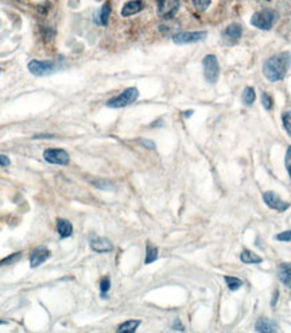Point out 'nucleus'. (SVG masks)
<instances>
[{
	"mask_svg": "<svg viewBox=\"0 0 291 333\" xmlns=\"http://www.w3.org/2000/svg\"><path fill=\"white\" fill-rule=\"evenodd\" d=\"M291 65V53L282 51L264 61L263 76L270 83H277L286 77Z\"/></svg>",
	"mask_w": 291,
	"mask_h": 333,
	"instance_id": "f257e3e1",
	"label": "nucleus"
},
{
	"mask_svg": "<svg viewBox=\"0 0 291 333\" xmlns=\"http://www.w3.org/2000/svg\"><path fill=\"white\" fill-rule=\"evenodd\" d=\"M279 15L275 9L264 8L260 11H256L252 16H251V24L259 30H264L268 31L275 26Z\"/></svg>",
	"mask_w": 291,
	"mask_h": 333,
	"instance_id": "f03ea898",
	"label": "nucleus"
},
{
	"mask_svg": "<svg viewBox=\"0 0 291 333\" xmlns=\"http://www.w3.org/2000/svg\"><path fill=\"white\" fill-rule=\"evenodd\" d=\"M139 98V91L138 88H135V87H131V88L124 89L120 95H117L115 98L109 99L108 102H106V107L108 108H124L127 106H131V104H134Z\"/></svg>",
	"mask_w": 291,
	"mask_h": 333,
	"instance_id": "7ed1b4c3",
	"label": "nucleus"
},
{
	"mask_svg": "<svg viewBox=\"0 0 291 333\" xmlns=\"http://www.w3.org/2000/svg\"><path fill=\"white\" fill-rule=\"evenodd\" d=\"M202 68L203 77L206 80V83H217L218 76H220V64H218L217 57L214 54H206L202 58Z\"/></svg>",
	"mask_w": 291,
	"mask_h": 333,
	"instance_id": "20e7f679",
	"label": "nucleus"
},
{
	"mask_svg": "<svg viewBox=\"0 0 291 333\" xmlns=\"http://www.w3.org/2000/svg\"><path fill=\"white\" fill-rule=\"evenodd\" d=\"M28 72L37 77H42V76H47V74L54 73L57 70V64L53 61H39V60H32L28 62Z\"/></svg>",
	"mask_w": 291,
	"mask_h": 333,
	"instance_id": "39448f33",
	"label": "nucleus"
},
{
	"mask_svg": "<svg viewBox=\"0 0 291 333\" xmlns=\"http://www.w3.org/2000/svg\"><path fill=\"white\" fill-rule=\"evenodd\" d=\"M43 159L47 163L58 166H66L70 162L69 154L64 148H47L43 151Z\"/></svg>",
	"mask_w": 291,
	"mask_h": 333,
	"instance_id": "423d86ee",
	"label": "nucleus"
},
{
	"mask_svg": "<svg viewBox=\"0 0 291 333\" xmlns=\"http://www.w3.org/2000/svg\"><path fill=\"white\" fill-rule=\"evenodd\" d=\"M180 0H158V15L162 19H173L180 11Z\"/></svg>",
	"mask_w": 291,
	"mask_h": 333,
	"instance_id": "0eeeda50",
	"label": "nucleus"
},
{
	"mask_svg": "<svg viewBox=\"0 0 291 333\" xmlns=\"http://www.w3.org/2000/svg\"><path fill=\"white\" fill-rule=\"evenodd\" d=\"M206 37H208L206 31H182V33H177L173 37V42L177 45H189V43L203 41Z\"/></svg>",
	"mask_w": 291,
	"mask_h": 333,
	"instance_id": "6e6552de",
	"label": "nucleus"
},
{
	"mask_svg": "<svg viewBox=\"0 0 291 333\" xmlns=\"http://www.w3.org/2000/svg\"><path fill=\"white\" fill-rule=\"evenodd\" d=\"M263 201L266 203L268 208L274 209L277 212H286L287 209L291 207L290 203L283 201L275 192H266V193H263Z\"/></svg>",
	"mask_w": 291,
	"mask_h": 333,
	"instance_id": "1a4fd4ad",
	"label": "nucleus"
},
{
	"mask_svg": "<svg viewBox=\"0 0 291 333\" xmlns=\"http://www.w3.org/2000/svg\"><path fill=\"white\" fill-rule=\"evenodd\" d=\"M89 245L95 252H98V254H105V252H111L113 250L112 241L106 237H102V236H91L89 237Z\"/></svg>",
	"mask_w": 291,
	"mask_h": 333,
	"instance_id": "9d476101",
	"label": "nucleus"
},
{
	"mask_svg": "<svg viewBox=\"0 0 291 333\" xmlns=\"http://www.w3.org/2000/svg\"><path fill=\"white\" fill-rule=\"evenodd\" d=\"M241 35H243V27L239 23H231L226 26L224 33H222V39L226 45H236L240 41Z\"/></svg>",
	"mask_w": 291,
	"mask_h": 333,
	"instance_id": "9b49d317",
	"label": "nucleus"
},
{
	"mask_svg": "<svg viewBox=\"0 0 291 333\" xmlns=\"http://www.w3.org/2000/svg\"><path fill=\"white\" fill-rule=\"evenodd\" d=\"M51 252L47 250L46 247H37L31 251L30 254V267L37 268L50 258Z\"/></svg>",
	"mask_w": 291,
	"mask_h": 333,
	"instance_id": "f8f14e48",
	"label": "nucleus"
},
{
	"mask_svg": "<svg viewBox=\"0 0 291 333\" xmlns=\"http://www.w3.org/2000/svg\"><path fill=\"white\" fill-rule=\"evenodd\" d=\"M143 8H144L143 0H129V1H127V3L123 5V8H121V16L128 18V16L139 14Z\"/></svg>",
	"mask_w": 291,
	"mask_h": 333,
	"instance_id": "ddd939ff",
	"label": "nucleus"
},
{
	"mask_svg": "<svg viewBox=\"0 0 291 333\" xmlns=\"http://www.w3.org/2000/svg\"><path fill=\"white\" fill-rule=\"evenodd\" d=\"M255 331L260 333H273L278 331V325L273 320L267 319V317H260L255 324Z\"/></svg>",
	"mask_w": 291,
	"mask_h": 333,
	"instance_id": "4468645a",
	"label": "nucleus"
},
{
	"mask_svg": "<svg viewBox=\"0 0 291 333\" xmlns=\"http://www.w3.org/2000/svg\"><path fill=\"white\" fill-rule=\"evenodd\" d=\"M278 278L287 289H291V263H281L278 266Z\"/></svg>",
	"mask_w": 291,
	"mask_h": 333,
	"instance_id": "2eb2a0df",
	"label": "nucleus"
},
{
	"mask_svg": "<svg viewBox=\"0 0 291 333\" xmlns=\"http://www.w3.org/2000/svg\"><path fill=\"white\" fill-rule=\"evenodd\" d=\"M57 232H58L61 239L70 237L72 233H73V225H72V222L69 220H66V219H58L57 220Z\"/></svg>",
	"mask_w": 291,
	"mask_h": 333,
	"instance_id": "dca6fc26",
	"label": "nucleus"
},
{
	"mask_svg": "<svg viewBox=\"0 0 291 333\" xmlns=\"http://www.w3.org/2000/svg\"><path fill=\"white\" fill-rule=\"evenodd\" d=\"M111 9L112 8L109 3L102 4V7L100 8V11H98L96 15V23L100 24V26H106V24H108V20H109V16H111Z\"/></svg>",
	"mask_w": 291,
	"mask_h": 333,
	"instance_id": "f3484780",
	"label": "nucleus"
},
{
	"mask_svg": "<svg viewBox=\"0 0 291 333\" xmlns=\"http://www.w3.org/2000/svg\"><path fill=\"white\" fill-rule=\"evenodd\" d=\"M240 260L245 264H259L263 262V258L255 254L254 251L244 250L240 254Z\"/></svg>",
	"mask_w": 291,
	"mask_h": 333,
	"instance_id": "a211bd4d",
	"label": "nucleus"
},
{
	"mask_svg": "<svg viewBox=\"0 0 291 333\" xmlns=\"http://www.w3.org/2000/svg\"><path fill=\"white\" fill-rule=\"evenodd\" d=\"M140 325V320H128V321H125L123 324L119 325V328H117V332L120 333H134L138 327Z\"/></svg>",
	"mask_w": 291,
	"mask_h": 333,
	"instance_id": "6ab92c4d",
	"label": "nucleus"
},
{
	"mask_svg": "<svg viewBox=\"0 0 291 333\" xmlns=\"http://www.w3.org/2000/svg\"><path fill=\"white\" fill-rule=\"evenodd\" d=\"M256 100V92L252 87H247V88L243 91V95H241V102L243 104L247 107H251Z\"/></svg>",
	"mask_w": 291,
	"mask_h": 333,
	"instance_id": "aec40b11",
	"label": "nucleus"
},
{
	"mask_svg": "<svg viewBox=\"0 0 291 333\" xmlns=\"http://www.w3.org/2000/svg\"><path fill=\"white\" fill-rule=\"evenodd\" d=\"M158 255H159V251L154 244L151 243H147V247H146V264H151L154 263L155 260L158 259Z\"/></svg>",
	"mask_w": 291,
	"mask_h": 333,
	"instance_id": "412c9836",
	"label": "nucleus"
},
{
	"mask_svg": "<svg viewBox=\"0 0 291 333\" xmlns=\"http://www.w3.org/2000/svg\"><path fill=\"white\" fill-rule=\"evenodd\" d=\"M225 283L231 292H236L243 286V281L237 277H225Z\"/></svg>",
	"mask_w": 291,
	"mask_h": 333,
	"instance_id": "4be33fe9",
	"label": "nucleus"
},
{
	"mask_svg": "<svg viewBox=\"0 0 291 333\" xmlns=\"http://www.w3.org/2000/svg\"><path fill=\"white\" fill-rule=\"evenodd\" d=\"M282 124L287 135L291 138V111H286L282 113Z\"/></svg>",
	"mask_w": 291,
	"mask_h": 333,
	"instance_id": "5701e85b",
	"label": "nucleus"
},
{
	"mask_svg": "<svg viewBox=\"0 0 291 333\" xmlns=\"http://www.w3.org/2000/svg\"><path fill=\"white\" fill-rule=\"evenodd\" d=\"M260 102H262V106H263V108L266 110V111H271V110H273V106H274L273 98H271L268 93H266V92L262 93V96H260Z\"/></svg>",
	"mask_w": 291,
	"mask_h": 333,
	"instance_id": "b1692460",
	"label": "nucleus"
},
{
	"mask_svg": "<svg viewBox=\"0 0 291 333\" xmlns=\"http://www.w3.org/2000/svg\"><path fill=\"white\" fill-rule=\"evenodd\" d=\"M111 289V279L109 277H104L100 281V293H101V298H105L108 292Z\"/></svg>",
	"mask_w": 291,
	"mask_h": 333,
	"instance_id": "393cba45",
	"label": "nucleus"
},
{
	"mask_svg": "<svg viewBox=\"0 0 291 333\" xmlns=\"http://www.w3.org/2000/svg\"><path fill=\"white\" fill-rule=\"evenodd\" d=\"M210 3H212V0H193V5L201 12L206 11L210 7Z\"/></svg>",
	"mask_w": 291,
	"mask_h": 333,
	"instance_id": "a878e982",
	"label": "nucleus"
},
{
	"mask_svg": "<svg viewBox=\"0 0 291 333\" xmlns=\"http://www.w3.org/2000/svg\"><path fill=\"white\" fill-rule=\"evenodd\" d=\"M20 256H22V252H15V254L9 255V256L4 258L3 260H0V266H5V264L12 263V262H15V260H18Z\"/></svg>",
	"mask_w": 291,
	"mask_h": 333,
	"instance_id": "bb28decb",
	"label": "nucleus"
},
{
	"mask_svg": "<svg viewBox=\"0 0 291 333\" xmlns=\"http://www.w3.org/2000/svg\"><path fill=\"white\" fill-rule=\"evenodd\" d=\"M285 166H286V170L289 173V177L291 180V146H289L286 151V155H285Z\"/></svg>",
	"mask_w": 291,
	"mask_h": 333,
	"instance_id": "cd10ccee",
	"label": "nucleus"
},
{
	"mask_svg": "<svg viewBox=\"0 0 291 333\" xmlns=\"http://www.w3.org/2000/svg\"><path fill=\"white\" fill-rule=\"evenodd\" d=\"M275 240H278V241H291V229H290V231L281 232V233L275 235Z\"/></svg>",
	"mask_w": 291,
	"mask_h": 333,
	"instance_id": "c85d7f7f",
	"label": "nucleus"
},
{
	"mask_svg": "<svg viewBox=\"0 0 291 333\" xmlns=\"http://www.w3.org/2000/svg\"><path fill=\"white\" fill-rule=\"evenodd\" d=\"M140 144L146 148H150V150H155V143L150 139H140Z\"/></svg>",
	"mask_w": 291,
	"mask_h": 333,
	"instance_id": "c756f323",
	"label": "nucleus"
},
{
	"mask_svg": "<svg viewBox=\"0 0 291 333\" xmlns=\"http://www.w3.org/2000/svg\"><path fill=\"white\" fill-rule=\"evenodd\" d=\"M9 165V158L4 154H0V166H8Z\"/></svg>",
	"mask_w": 291,
	"mask_h": 333,
	"instance_id": "7c9ffc66",
	"label": "nucleus"
},
{
	"mask_svg": "<svg viewBox=\"0 0 291 333\" xmlns=\"http://www.w3.org/2000/svg\"><path fill=\"white\" fill-rule=\"evenodd\" d=\"M173 328L178 329V331H185V328L182 327V323H181L180 320H176V323H174V325H173Z\"/></svg>",
	"mask_w": 291,
	"mask_h": 333,
	"instance_id": "2f4dec72",
	"label": "nucleus"
},
{
	"mask_svg": "<svg viewBox=\"0 0 291 333\" xmlns=\"http://www.w3.org/2000/svg\"><path fill=\"white\" fill-rule=\"evenodd\" d=\"M35 138H53V135H37Z\"/></svg>",
	"mask_w": 291,
	"mask_h": 333,
	"instance_id": "473e14b6",
	"label": "nucleus"
},
{
	"mask_svg": "<svg viewBox=\"0 0 291 333\" xmlns=\"http://www.w3.org/2000/svg\"><path fill=\"white\" fill-rule=\"evenodd\" d=\"M277 300H278V292H275V297H274L273 304H271V305H273V306H275V304H277Z\"/></svg>",
	"mask_w": 291,
	"mask_h": 333,
	"instance_id": "72a5a7b5",
	"label": "nucleus"
},
{
	"mask_svg": "<svg viewBox=\"0 0 291 333\" xmlns=\"http://www.w3.org/2000/svg\"><path fill=\"white\" fill-rule=\"evenodd\" d=\"M192 115H193V111H188L185 113V117H189V116H192Z\"/></svg>",
	"mask_w": 291,
	"mask_h": 333,
	"instance_id": "f704fd0d",
	"label": "nucleus"
},
{
	"mask_svg": "<svg viewBox=\"0 0 291 333\" xmlns=\"http://www.w3.org/2000/svg\"><path fill=\"white\" fill-rule=\"evenodd\" d=\"M3 324H5V321H3V320H0V325H3Z\"/></svg>",
	"mask_w": 291,
	"mask_h": 333,
	"instance_id": "c9c22d12",
	"label": "nucleus"
},
{
	"mask_svg": "<svg viewBox=\"0 0 291 333\" xmlns=\"http://www.w3.org/2000/svg\"><path fill=\"white\" fill-rule=\"evenodd\" d=\"M0 73H1V70H0Z\"/></svg>",
	"mask_w": 291,
	"mask_h": 333,
	"instance_id": "e433bc0d",
	"label": "nucleus"
}]
</instances>
